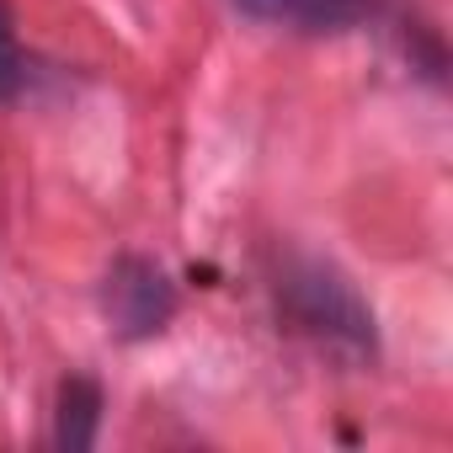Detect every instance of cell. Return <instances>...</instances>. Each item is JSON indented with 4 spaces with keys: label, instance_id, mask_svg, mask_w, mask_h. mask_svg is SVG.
I'll return each instance as SVG.
<instances>
[{
    "label": "cell",
    "instance_id": "6da1fadb",
    "mask_svg": "<svg viewBox=\"0 0 453 453\" xmlns=\"http://www.w3.org/2000/svg\"><path fill=\"white\" fill-rule=\"evenodd\" d=\"M278 299L299 320V331H310L320 347H331L342 357H373L379 352L373 310L363 304V294L352 288V278L336 273L331 262H320V257H288L283 273H278Z\"/></svg>",
    "mask_w": 453,
    "mask_h": 453
},
{
    "label": "cell",
    "instance_id": "7a4b0ae2",
    "mask_svg": "<svg viewBox=\"0 0 453 453\" xmlns=\"http://www.w3.org/2000/svg\"><path fill=\"white\" fill-rule=\"evenodd\" d=\"M102 310H107V320L118 326L123 342L160 336L176 315V283L150 257H118L107 283H102Z\"/></svg>",
    "mask_w": 453,
    "mask_h": 453
},
{
    "label": "cell",
    "instance_id": "3957f363",
    "mask_svg": "<svg viewBox=\"0 0 453 453\" xmlns=\"http://www.w3.org/2000/svg\"><path fill=\"white\" fill-rule=\"evenodd\" d=\"M235 6L257 22L294 33H347L373 12V0H235Z\"/></svg>",
    "mask_w": 453,
    "mask_h": 453
},
{
    "label": "cell",
    "instance_id": "277c9868",
    "mask_svg": "<svg viewBox=\"0 0 453 453\" xmlns=\"http://www.w3.org/2000/svg\"><path fill=\"white\" fill-rule=\"evenodd\" d=\"M102 426V384L96 379H65L59 384V416H54V442L65 453H86Z\"/></svg>",
    "mask_w": 453,
    "mask_h": 453
},
{
    "label": "cell",
    "instance_id": "5b68a950",
    "mask_svg": "<svg viewBox=\"0 0 453 453\" xmlns=\"http://www.w3.org/2000/svg\"><path fill=\"white\" fill-rule=\"evenodd\" d=\"M22 81H27V59L17 38V12H12V0H0V102H17Z\"/></svg>",
    "mask_w": 453,
    "mask_h": 453
}]
</instances>
